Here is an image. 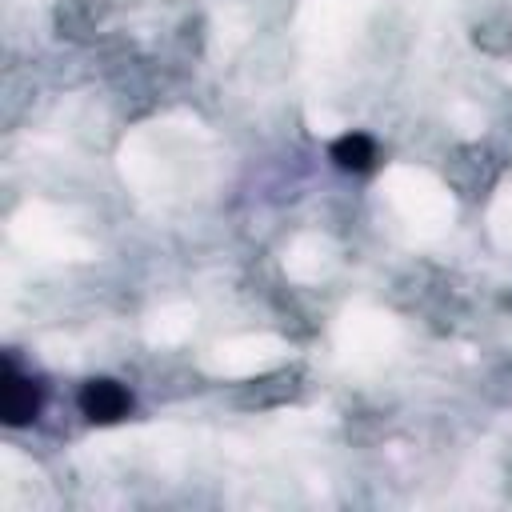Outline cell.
<instances>
[{
  "label": "cell",
  "instance_id": "6da1fadb",
  "mask_svg": "<svg viewBox=\"0 0 512 512\" xmlns=\"http://www.w3.org/2000/svg\"><path fill=\"white\" fill-rule=\"evenodd\" d=\"M36 412H40V384L28 380V376H20L12 364H4V380H0V416H4L12 428H20V424L36 420Z\"/></svg>",
  "mask_w": 512,
  "mask_h": 512
},
{
  "label": "cell",
  "instance_id": "7a4b0ae2",
  "mask_svg": "<svg viewBox=\"0 0 512 512\" xmlns=\"http://www.w3.org/2000/svg\"><path fill=\"white\" fill-rule=\"evenodd\" d=\"M128 408H132V396H128V388L116 384V380H88L84 392H80V412H84L88 420L112 424V420H120Z\"/></svg>",
  "mask_w": 512,
  "mask_h": 512
},
{
  "label": "cell",
  "instance_id": "3957f363",
  "mask_svg": "<svg viewBox=\"0 0 512 512\" xmlns=\"http://www.w3.org/2000/svg\"><path fill=\"white\" fill-rule=\"evenodd\" d=\"M332 160H336L344 172H364V168H372L376 148H372V140H368L364 132H348V136H340V140L332 144Z\"/></svg>",
  "mask_w": 512,
  "mask_h": 512
}]
</instances>
